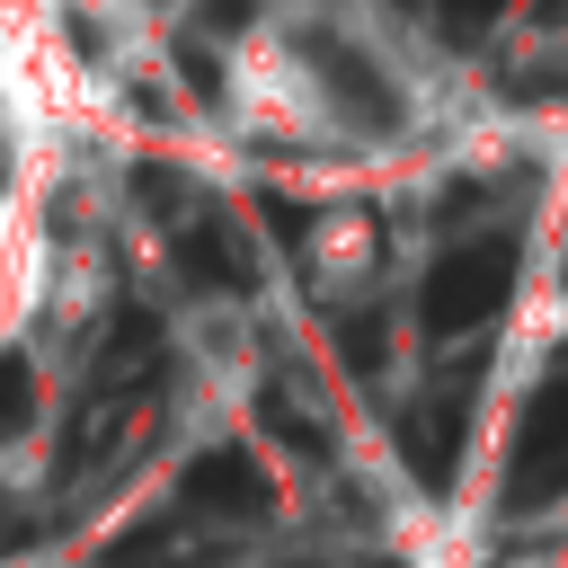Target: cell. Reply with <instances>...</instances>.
Masks as SVG:
<instances>
[{
    "label": "cell",
    "instance_id": "6da1fadb",
    "mask_svg": "<svg viewBox=\"0 0 568 568\" xmlns=\"http://www.w3.org/2000/svg\"><path fill=\"white\" fill-rule=\"evenodd\" d=\"M550 497H568V364L532 390V408L506 444V515H532Z\"/></svg>",
    "mask_w": 568,
    "mask_h": 568
},
{
    "label": "cell",
    "instance_id": "7a4b0ae2",
    "mask_svg": "<svg viewBox=\"0 0 568 568\" xmlns=\"http://www.w3.org/2000/svg\"><path fill=\"white\" fill-rule=\"evenodd\" d=\"M44 266H53V240H44V213H36V186L0 204V346L27 337L36 302H44Z\"/></svg>",
    "mask_w": 568,
    "mask_h": 568
},
{
    "label": "cell",
    "instance_id": "3957f363",
    "mask_svg": "<svg viewBox=\"0 0 568 568\" xmlns=\"http://www.w3.org/2000/svg\"><path fill=\"white\" fill-rule=\"evenodd\" d=\"M506 284H515V257H506V240H497V248H470V257H453V266L435 275V293H426V320H435V328H479V320H497Z\"/></svg>",
    "mask_w": 568,
    "mask_h": 568
},
{
    "label": "cell",
    "instance_id": "277c9868",
    "mask_svg": "<svg viewBox=\"0 0 568 568\" xmlns=\"http://www.w3.org/2000/svg\"><path fill=\"white\" fill-rule=\"evenodd\" d=\"M462 426H470V390H444V399H435V408L408 426V470H417V488H426V497H444V488H453Z\"/></svg>",
    "mask_w": 568,
    "mask_h": 568
}]
</instances>
